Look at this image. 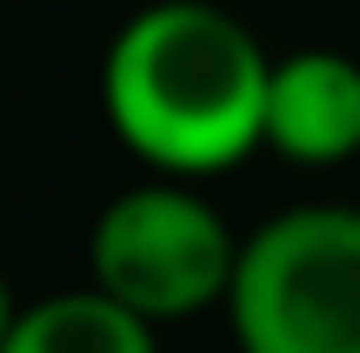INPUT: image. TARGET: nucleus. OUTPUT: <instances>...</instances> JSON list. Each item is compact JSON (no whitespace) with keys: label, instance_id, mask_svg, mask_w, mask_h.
Segmentation results:
<instances>
[{"label":"nucleus","instance_id":"1","mask_svg":"<svg viewBox=\"0 0 360 353\" xmlns=\"http://www.w3.org/2000/svg\"><path fill=\"white\" fill-rule=\"evenodd\" d=\"M274 53L214 0H154L101 60V107L134 160L174 180L240 167L267 147Z\"/></svg>","mask_w":360,"mask_h":353},{"label":"nucleus","instance_id":"2","mask_svg":"<svg viewBox=\"0 0 360 353\" xmlns=\"http://www.w3.org/2000/svg\"><path fill=\"white\" fill-rule=\"evenodd\" d=\"M220 314L240 353H360V207L307 200L260 220Z\"/></svg>","mask_w":360,"mask_h":353},{"label":"nucleus","instance_id":"3","mask_svg":"<svg viewBox=\"0 0 360 353\" xmlns=\"http://www.w3.org/2000/svg\"><path fill=\"white\" fill-rule=\"evenodd\" d=\"M233 267H240L233 227L207 194H193V180H174V173L114 194L87 234L94 287L154 327L227 307Z\"/></svg>","mask_w":360,"mask_h":353},{"label":"nucleus","instance_id":"4","mask_svg":"<svg viewBox=\"0 0 360 353\" xmlns=\"http://www.w3.org/2000/svg\"><path fill=\"white\" fill-rule=\"evenodd\" d=\"M267 147L294 167H340L360 154V60L340 47H300L274 60Z\"/></svg>","mask_w":360,"mask_h":353},{"label":"nucleus","instance_id":"5","mask_svg":"<svg viewBox=\"0 0 360 353\" xmlns=\"http://www.w3.org/2000/svg\"><path fill=\"white\" fill-rule=\"evenodd\" d=\"M0 353H160V327L87 280V287L20 307Z\"/></svg>","mask_w":360,"mask_h":353},{"label":"nucleus","instance_id":"6","mask_svg":"<svg viewBox=\"0 0 360 353\" xmlns=\"http://www.w3.org/2000/svg\"><path fill=\"white\" fill-rule=\"evenodd\" d=\"M13 320H20V300H13V287H7V274H0V347H7V333H13Z\"/></svg>","mask_w":360,"mask_h":353}]
</instances>
